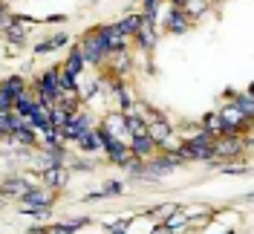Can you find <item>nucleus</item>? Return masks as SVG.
<instances>
[{
  "label": "nucleus",
  "mask_w": 254,
  "mask_h": 234,
  "mask_svg": "<svg viewBox=\"0 0 254 234\" xmlns=\"http://www.w3.org/2000/svg\"><path fill=\"white\" fill-rule=\"evenodd\" d=\"M6 12H9V9H6V3L0 0V17H6Z\"/></svg>",
  "instance_id": "32"
},
{
  "label": "nucleus",
  "mask_w": 254,
  "mask_h": 234,
  "mask_svg": "<svg viewBox=\"0 0 254 234\" xmlns=\"http://www.w3.org/2000/svg\"><path fill=\"white\" fill-rule=\"evenodd\" d=\"M49 41H52V47H66V44H69L66 35H55V38H49Z\"/></svg>",
  "instance_id": "30"
},
{
  "label": "nucleus",
  "mask_w": 254,
  "mask_h": 234,
  "mask_svg": "<svg viewBox=\"0 0 254 234\" xmlns=\"http://www.w3.org/2000/svg\"><path fill=\"white\" fill-rule=\"evenodd\" d=\"M142 23H144V17H142V15H130V17H125L122 23H116V26H119V32H122V35L127 38V35H136Z\"/></svg>",
  "instance_id": "23"
},
{
  "label": "nucleus",
  "mask_w": 254,
  "mask_h": 234,
  "mask_svg": "<svg viewBox=\"0 0 254 234\" xmlns=\"http://www.w3.org/2000/svg\"><path fill=\"white\" fill-rule=\"evenodd\" d=\"M12 101H15L12 95L6 93V90H0V110H12Z\"/></svg>",
  "instance_id": "28"
},
{
  "label": "nucleus",
  "mask_w": 254,
  "mask_h": 234,
  "mask_svg": "<svg viewBox=\"0 0 254 234\" xmlns=\"http://www.w3.org/2000/svg\"><path fill=\"white\" fill-rule=\"evenodd\" d=\"M127 148H130L133 159H153V154H156V145L147 139V133H144V136H136V139H130L127 142Z\"/></svg>",
  "instance_id": "9"
},
{
  "label": "nucleus",
  "mask_w": 254,
  "mask_h": 234,
  "mask_svg": "<svg viewBox=\"0 0 254 234\" xmlns=\"http://www.w3.org/2000/svg\"><path fill=\"white\" fill-rule=\"evenodd\" d=\"M20 203H23V208H52V203H55V191L32 185L26 194H20Z\"/></svg>",
  "instance_id": "5"
},
{
  "label": "nucleus",
  "mask_w": 254,
  "mask_h": 234,
  "mask_svg": "<svg viewBox=\"0 0 254 234\" xmlns=\"http://www.w3.org/2000/svg\"><path fill=\"white\" fill-rule=\"evenodd\" d=\"M217 116H220V122H222V133H225V136H240L243 130L252 127V119H246L234 104H228L225 110H220Z\"/></svg>",
  "instance_id": "2"
},
{
  "label": "nucleus",
  "mask_w": 254,
  "mask_h": 234,
  "mask_svg": "<svg viewBox=\"0 0 254 234\" xmlns=\"http://www.w3.org/2000/svg\"><path fill=\"white\" fill-rule=\"evenodd\" d=\"M52 41H44V44H38V49H35V52H38V55H47V52H52Z\"/></svg>",
  "instance_id": "29"
},
{
  "label": "nucleus",
  "mask_w": 254,
  "mask_h": 234,
  "mask_svg": "<svg viewBox=\"0 0 254 234\" xmlns=\"http://www.w3.org/2000/svg\"><path fill=\"white\" fill-rule=\"evenodd\" d=\"M35 104H38V101H35V95L26 90V93H20L15 101H12V110H15L17 116H29L32 110H35Z\"/></svg>",
  "instance_id": "18"
},
{
  "label": "nucleus",
  "mask_w": 254,
  "mask_h": 234,
  "mask_svg": "<svg viewBox=\"0 0 254 234\" xmlns=\"http://www.w3.org/2000/svg\"><path fill=\"white\" fill-rule=\"evenodd\" d=\"M125 116V130L130 139H136V136H144L147 133V122L139 119V116H133V113H122Z\"/></svg>",
  "instance_id": "13"
},
{
  "label": "nucleus",
  "mask_w": 254,
  "mask_h": 234,
  "mask_svg": "<svg viewBox=\"0 0 254 234\" xmlns=\"http://www.w3.org/2000/svg\"><path fill=\"white\" fill-rule=\"evenodd\" d=\"M26 23H32V17H12L9 23H6V29H3V35L12 41V44H23L26 41Z\"/></svg>",
  "instance_id": "8"
},
{
  "label": "nucleus",
  "mask_w": 254,
  "mask_h": 234,
  "mask_svg": "<svg viewBox=\"0 0 254 234\" xmlns=\"http://www.w3.org/2000/svg\"><path fill=\"white\" fill-rule=\"evenodd\" d=\"M234 107H237L246 119H252V122H254V95H252V90L234 95Z\"/></svg>",
  "instance_id": "19"
},
{
  "label": "nucleus",
  "mask_w": 254,
  "mask_h": 234,
  "mask_svg": "<svg viewBox=\"0 0 254 234\" xmlns=\"http://www.w3.org/2000/svg\"><path fill=\"white\" fill-rule=\"evenodd\" d=\"M246 145H243V136H220V139H214V148H211V156L214 159H234L240 156Z\"/></svg>",
  "instance_id": "4"
},
{
  "label": "nucleus",
  "mask_w": 254,
  "mask_h": 234,
  "mask_svg": "<svg viewBox=\"0 0 254 234\" xmlns=\"http://www.w3.org/2000/svg\"><path fill=\"white\" fill-rule=\"evenodd\" d=\"M98 35H101V41H104L107 55L125 52V35L119 32V26H101V29H98Z\"/></svg>",
  "instance_id": "7"
},
{
  "label": "nucleus",
  "mask_w": 254,
  "mask_h": 234,
  "mask_svg": "<svg viewBox=\"0 0 254 234\" xmlns=\"http://www.w3.org/2000/svg\"><path fill=\"white\" fill-rule=\"evenodd\" d=\"M0 156H3V151H0Z\"/></svg>",
  "instance_id": "34"
},
{
  "label": "nucleus",
  "mask_w": 254,
  "mask_h": 234,
  "mask_svg": "<svg viewBox=\"0 0 254 234\" xmlns=\"http://www.w3.org/2000/svg\"><path fill=\"white\" fill-rule=\"evenodd\" d=\"M168 136H171L168 119H150V122H147V139L153 142V145H162Z\"/></svg>",
  "instance_id": "11"
},
{
  "label": "nucleus",
  "mask_w": 254,
  "mask_h": 234,
  "mask_svg": "<svg viewBox=\"0 0 254 234\" xmlns=\"http://www.w3.org/2000/svg\"><path fill=\"white\" fill-rule=\"evenodd\" d=\"M6 139L17 142V145H23V148H32V145L38 142V130H32V127L26 125V127H20V130H15V133H9Z\"/></svg>",
  "instance_id": "22"
},
{
  "label": "nucleus",
  "mask_w": 254,
  "mask_h": 234,
  "mask_svg": "<svg viewBox=\"0 0 254 234\" xmlns=\"http://www.w3.org/2000/svg\"><path fill=\"white\" fill-rule=\"evenodd\" d=\"M188 220H190V211H188V208H174V211H171V214L165 217V226H168L171 232L182 229V226L188 229Z\"/></svg>",
  "instance_id": "16"
},
{
  "label": "nucleus",
  "mask_w": 254,
  "mask_h": 234,
  "mask_svg": "<svg viewBox=\"0 0 254 234\" xmlns=\"http://www.w3.org/2000/svg\"><path fill=\"white\" fill-rule=\"evenodd\" d=\"M171 3H174V9H182L185 6V0H171Z\"/></svg>",
  "instance_id": "33"
},
{
  "label": "nucleus",
  "mask_w": 254,
  "mask_h": 234,
  "mask_svg": "<svg viewBox=\"0 0 254 234\" xmlns=\"http://www.w3.org/2000/svg\"><path fill=\"white\" fill-rule=\"evenodd\" d=\"M78 52H81V58H84V64H101L107 58V49H104V41H101L98 29L84 35V41L78 44Z\"/></svg>",
  "instance_id": "1"
},
{
  "label": "nucleus",
  "mask_w": 254,
  "mask_h": 234,
  "mask_svg": "<svg viewBox=\"0 0 254 234\" xmlns=\"http://www.w3.org/2000/svg\"><path fill=\"white\" fill-rule=\"evenodd\" d=\"M165 26H168V32H174V35H182V32L188 29V15L182 9H171L168 17H165Z\"/></svg>",
  "instance_id": "12"
},
{
  "label": "nucleus",
  "mask_w": 254,
  "mask_h": 234,
  "mask_svg": "<svg viewBox=\"0 0 254 234\" xmlns=\"http://www.w3.org/2000/svg\"><path fill=\"white\" fill-rule=\"evenodd\" d=\"M0 90H6L12 98H17L20 93H26V78H23V76H9V78H3Z\"/></svg>",
  "instance_id": "17"
},
{
  "label": "nucleus",
  "mask_w": 254,
  "mask_h": 234,
  "mask_svg": "<svg viewBox=\"0 0 254 234\" xmlns=\"http://www.w3.org/2000/svg\"><path fill=\"white\" fill-rule=\"evenodd\" d=\"M44 148H47V151H52V148H64L61 130H52V127H49L47 133H44Z\"/></svg>",
  "instance_id": "25"
},
{
  "label": "nucleus",
  "mask_w": 254,
  "mask_h": 234,
  "mask_svg": "<svg viewBox=\"0 0 254 234\" xmlns=\"http://www.w3.org/2000/svg\"><path fill=\"white\" fill-rule=\"evenodd\" d=\"M66 182H69L66 165H52L44 171V188H49V191H61V188H66Z\"/></svg>",
  "instance_id": "6"
},
{
  "label": "nucleus",
  "mask_w": 254,
  "mask_h": 234,
  "mask_svg": "<svg viewBox=\"0 0 254 234\" xmlns=\"http://www.w3.org/2000/svg\"><path fill=\"white\" fill-rule=\"evenodd\" d=\"M208 9V3L205 0H185V6H182V12H185V15H202V12H205Z\"/></svg>",
  "instance_id": "26"
},
{
  "label": "nucleus",
  "mask_w": 254,
  "mask_h": 234,
  "mask_svg": "<svg viewBox=\"0 0 254 234\" xmlns=\"http://www.w3.org/2000/svg\"><path fill=\"white\" fill-rule=\"evenodd\" d=\"M153 26H156V23L144 20L142 26H139V32H136V41H139L142 49H153V44H156V29H153Z\"/></svg>",
  "instance_id": "14"
},
{
  "label": "nucleus",
  "mask_w": 254,
  "mask_h": 234,
  "mask_svg": "<svg viewBox=\"0 0 254 234\" xmlns=\"http://www.w3.org/2000/svg\"><path fill=\"white\" fill-rule=\"evenodd\" d=\"M87 130H93L90 116H87L84 110H78V113H72V116H69V122L61 127V136H64V142H78Z\"/></svg>",
  "instance_id": "3"
},
{
  "label": "nucleus",
  "mask_w": 254,
  "mask_h": 234,
  "mask_svg": "<svg viewBox=\"0 0 254 234\" xmlns=\"http://www.w3.org/2000/svg\"><path fill=\"white\" fill-rule=\"evenodd\" d=\"M153 234H174V232H171V229H168L165 223H159L156 229H153Z\"/></svg>",
  "instance_id": "31"
},
{
  "label": "nucleus",
  "mask_w": 254,
  "mask_h": 234,
  "mask_svg": "<svg viewBox=\"0 0 254 234\" xmlns=\"http://www.w3.org/2000/svg\"><path fill=\"white\" fill-rule=\"evenodd\" d=\"M66 122H69V113L61 110L58 104H52V110H49V127H52V130H61Z\"/></svg>",
  "instance_id": "24"
},
{
  "label": "nucleus",
  "mask_w": 254,
  "mask_h": 234,
  "mask_svg": "<svg viewBox=\"0 0 254 234\" xmlns=\"http://www.w3.org/2000/svg\"><path fill=\"white\" fill-rule=\"evenodd\" d=\"M81 67H84V58H81L78 47H72V49H69V55H66V64H64V73H66L69 78H78L81 76Z\"/></svg>",
  "instance_id": "15"
},
{
  "label": "nucleus",
  "mask_w": 254,
  "mask_h": 234,
  "mask_svg": "<svg viewBox=\"0 0 254 234\" xmlns=\"http://www.w3.org/2000/svg\"><path fill=\"white\" fill-rule=\"evenodd\" d=\"M199 130H205L208 136H214V139L225 136V133H222V122H220V116H217V113H208L205 119L199 122Z\"/></svg>",
  "instance_id": "20"
},
{
  "label": "nucleus",
  "mask_w": 254,
  "mask_h": 234,
  "mask_svg": "<svg viewBox=\"0 0 254 234\" xmlns=\"http://www.w3.org/2000/svg\"><path fill=\"white\" fill-rule=\"evenodd\" d=\"M78 148L84 154H98V151H101V136H98V130H87L78 139Z\"/></svg>",
  "instance_id": "21"
},
{
  "label": "nucleus",
  "mask_w": 254,
  "mask_h": 234,
  "mask_svg": "<svg viewBox=\"0 0 254 234\" xmlns=\"http://www.w3.org/2000/svg\"><path fill=\"white\" fill-rule=\"evenodd\" d=\"M122 194H125V182H119V179H110L101 188V197H122Z\"/></svg>",
  "instance_id": "27"
},
{
  "label": "nucleus",
  "mask_w": 254,
  "mask_h": 234,
  "mask_svg": "<svg viewBox=\"0 0 254 234\" xmlns=\"http://www.w3.org/2000/svg\"><path fill=\"white\" fill-rule=\"evenodd\" d=\"M29 188L32 185L23 176H6V179H0V194H3V197H20V194H26Z\"/></svg>",
  "instance_id": "10"
}]
</instances>
